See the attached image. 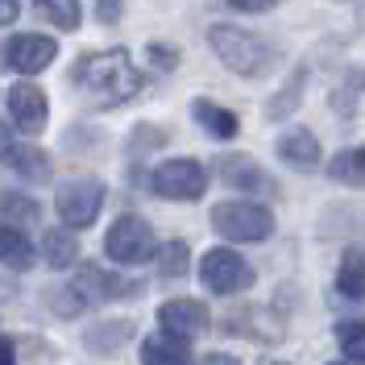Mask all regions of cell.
I'll list each match as a JSON object with an SVG mask.
<instances>
[{"instance_id": "obj_4", "label": "cell", "mask_w": 365, "mask_h": 365, "mask_svg": "<svg viewBox=\"0 0 365 365\" xmlns=\"http://www.w3.org/2000/svg\"><path fill=\"white\" fill-rule=\"evenodd\" d=\"M200 278H204L207 291H216V295H241V291H250L253 287V266L241 257L237 250H207L204 262H200Z\"/></svg>"}, {"instance_id": "obj_10", "label": "cell", "mask_w": 365, "mask_h": 365, "mask_svg": "<svg viewBox=\"0 0 365 365\" xmlns=\"http://www.w3.org/2000/svg\"><path fill=\"white\" fill-rule=\"evenodd\" d=\"M71 291L83 299V303H113V299L137 295L141 287H137V282H125V278H116V274H108L104 266H79L75 282H71Z\"/></svg>"}, {"instance_id": "obj_3", "label": "cell", "mask_w": 365, "mask_h": 365, "mask_svg": "<svg viewBox=\"0 0 365 365\" xmlns=\"http://www.w3.org/2000/svg\"><path fill=\"white\" fill-rule=\"evenodd\" d=\"M212 228L225 241H241V245H257L274 237V212L253 200H232V204L212 207Z\"/></svg>"}, {"instance_id": "obj_14", "label": "cell", "mask_w": 365, "mask_h": 365, "mask_svg": "<svg viewBox=\"0 0 365 365\" xmlns=\"http://www.w3.org/2000/svg\"><path fill=\"white\" fill-rule=\"evenodd\" d=\"M141 365H191V349L175 336H150V341H141Z\"/></svg>"}, {"instance_id": "obj_1", "label": "cell", "mask_w": 365, "mask_h": 365, "mask_svg": "<svg viewBox=\"0 0 365 365\" xmlns=\"http://www.w3.org/2000/svg\"><path fill=\"white\" fill-rule=\"evenodd\" d=\"M75 79H79V88L91 96L96 108H120V104H129L137 91H141V71L129 63L125 50L88 54V58L75 67Z\"/></svg>"}, {"instance_id": "obj_9", "label": "cell", "mask_w": 365, "mask_h": 365, "mask_svg": "<svg viewBox=\"0 0 365 365\" xmlns=\"http://www.w3.org/2000/svg\"><path fill=\"white\" fill-rule=\"evenodd\" d=\"M212 316H207V307L200 299H170V303H162L158 307V328L166 336H175V341L191 344L195 336H204Z\"/></svg>"}, {"instance_id": "obj_16", "label": "cell", "mask_w": 365, "mask_h": 365, "mask_svg": "<svg viewBox=\"0 0 365 365\" xmlns=\"http://www.w3.org/2000/svg\"><path fill=\"white\" fill-rule=\"evenodd\" d=\"M4 162H9L25 182H46V179H50V170H54L50 158H46V150H38V145H13Z\"/></svg>"}, {"instance_id": "obj_24", "label": "cell", "mask_w": 365, "mask_h": 365, "mask_svg": "<svg viewBox=\"0 0 365 365\" xmlns=\"http://www.w3.org/2000/svg\"><path fill=\"white\" fill-rule=\"evenodd\" d=\"M187 270H191V250L182 241H166L158 250V274L162 278H179Z\"/></svg>"}, {"instance_id": "obj_29", "label": "cell", "mask_w": 365, "mask_h": 365, "mask_svg": "<svg viewBox=\"0 0 365 365\" xmlns=\"http://www.w3.org/2000/svg\"><path fill=\"white\" fill-rule=\"evenodd\" d=\"M120 4H125V0H96V17L104 25H116L120 21Z\"/></svg>"}, {"instance_id": "obj_23", "label": "cell", "mask_w": 365, "mask_h": 365, "mask_svg": "<svg viewBox=\"0 0 365 365\" xmlns=\"http://www.w3.org/2000/svg\"><path fill=\"white\" fill-rule=\"evenodd\" d=\"M336 344H341V353L353 365H365V324H357V319H344L341 328H336Z\"/></svg>"}, {"instance_id": "obj_7", "label": "cell", "mask_w": 365, "mask_h": 365, "mask_svg": "<svg viewBox=\"0 0 365 365\" xmlns=\"http://www.w3.org/2000/svg\"><path fill=\"white\" fill-rule=\"evenodd\" d=\"M54 207L67 228H88L104 207V187L96 179H67L54 195Z\"/></svg>"}, {"instance_id": "obj_34", "label": "cell", "mask_w": 365, "mask_h": 365, "mask_svg": "<svg viewBox=\"0 0 365 365\" xmlns=\"http://www.w3.org/2000/svg\"><path fill=\"white\" fill-rule=\"evenodd\" d=\"M262 365H287V361H262Z\"/></svg>"}, {"instance_id": "obj_35", "label": "cell", "mask_w": 365, "mask_h": 365, "mask_svg": "<svg viewBox=\"0 0 365 365\" xmlns=\"http://www.w3.org/2000/svg\"><path fill=\"white\" fill-rule=\"evenodd\" d=\"M332 365H353V361H332Z\"/></svg>"}, {"instance_id": "obj_26", "label": "cell", "mask_w": 365, "mask_h": 365, "mask_svg": "<svg viewBox=\"0 0 365 365\" xmlns=\"http://www.w3.org/2000/svg\"><path fill=\"white\" fill-rule=\"evenodd\" d=\"M50 307H54L58 316H79V312H83L88 303H83V299L75 295L71 287H58V295H50Z\"/></svg>"}, {"instance_id": "obj_13", "label": "cell", "mask_w": 365, "mask_h": 365, "mask_svg": "<svg viewBox=\"0 0 365 365\" xmlns=\"http://www.w3.org/2000/svg\"><path fill=\"white\" fill-rule=\"evenodd\" d=\"M278 158L295 170H316L319 166V141L312 129H287L278 137Z\"/></svg>"}, {"instance_id": "obj_19", "label": "cell", "mask_w": 365, "mask_h": 365, "mask_svg": "<svg viewBox=\"0 0 365 365\" xmlns=\"http://www.w3.org/2000/svg\"><path fill=\"white\" fill-rule=\"evenodd\" d=\"M336 291L344 299H361L365 295V250H349L341 257V270H336Z\"/></svg>"}, {"instance_id": "obj_22", "label": "cell", "mask_w": 365, "mask_h": 365, "mask_svg": "<svg viewBox=\"0 0 365 365\" xmlns=\"http://www.w3.org/2000/svg\"><path fill=\"white\" fill-rule=\"evenodd\" d=\"M34 9L42 13L50 25H58V29H79L83 21V13H79V0H34Z\"/></svg>"}, {"instance_id": "obj_12", "label": "cell", "mask_w": 365, "mask_h": 365, "mask_svg": "<svg viewBox=\"0 0 365 365\" xmlns=\"http://www.w3.org/2000/svg\"><path fill=\"white\" fill-rule=\"evenodd\" d=\"M220 179H225L232 191H253V195H274V191H278V182H274L253 158H245V154L220 158Z\"/></svg>"}, {"instance_id": "obj_8", "label": "cell", "mask_w": 365, "mask_h": 365, "mask_svg": "<svg viewBox=\"0 0 365 365\" xmlns=\"http://www.w3.org/2000/svg\"><path fill=\"white\" fill-rule=\"evenodd\" d=\"M54 58H58V42L46 34H13L4 42V63L17 75H42Z\"/></svg>"}, {"instance_id": "obj_6", "label": "cell", "mask_w": 365, "mask_h": 365, "mask_svg": "<svg viewBox=\"0 0 365 365\" xmlns=\"http://www.w3.org/2000/svg\"><path fill=\"white\" fill-rule=\"evenodd\" d=\"M150 182H154V191H158L162 200L191 204V200H200V195L207 191V170L195 158H170V162H162L158 170H154Z\"/></svg>"}, {"instance_id": "obj_5", "label": "cell", "mask_w": 365, "mask_h": 365, "mask_svg": "<svg viewBox=\"0 0 365 365\" xmlns=\"http://www.w3.org/2000/svg\"><path fill=\"white\" fill-rule=\"evenodd\" d=\"M104 250L120 266H141V262H150L158 253V241H154V228L145 225L141 216H120L108 228V237H104Z\"/></svg>"}, {"instance_id": "obj_11", "label": "cell", "mask_w": 365, "mask_h": 365, "mask_svg": "<svg viewBox=\"0 0 365 365\" xmlns=\"http://www.w3.org/2000/svg\"><path fill=\"white\" fill-rule=\"evenodd\" d=\"M9 116L21 133H42L46 129V116H50V104H46V91L34 88V83H17L9 88Z\"/></svg>"}, {"instance_id": "obj_28", "label": "cell", "mask_w": 365, "mask_h": 365, "mask_svg": "<svg viewBox=\"0 0 365 365\" xmlns=\"http://www.w3.org/2000/svg\"><path fill=\"white\" fill-rule=\"evenodd\" d=\"M150 58H154V67H162V71H175V67H179V50H175V46L150 42Z\"/></svg>"}, {"instance_id": "obj_21", "label": "cell", "mask_w": 365, "mask_h": 365, "mask_svg": "<svg viewBox=\"0 0 365 365\" xmlns=\"http://www.w3.org/2000/svg\"><path fill=\"white\" fill-rule=\"evenodd\" d=\"M129 336H133V324L129 319H104V324H96L88 332V344L96 353H113L116 344H125Z\"/></svg>"}, {"instance_id": "obj_30", "label": "cell", "mask_w": 365, "mask_h": 365, "mask_svg": "<svg viewBox=\"0 0 365 365\" xmlns=\"http://www.w3.org/2000/svg\"><path fill=\"white\" fill-rule=\"evenodd\" d=\"M232 9H241V13H266V9H274V0H228Z\"/></svg>"}, {"instance_id": "obj_33", "label": "cell", "mask_w": 365, "mask_h": 365, "mask_svg": "<svg viewBox=\"0 0 365 365\" xmlns=\"http://www.w3.org/2000/svg\"><path fill=\"white\" fill-rule=\"evenodd\" d=\"M204 365H241V361H237V357H225V353H207Z\"/></svg>"}, {"instance_id": "obj_2", "label": "cell", "mask_w": 365, "mask_h": 365, "mask_svg": "<svg viewBox=\"0 0 365 365\" xmlns=\"http://www.w3.org/2000/svg\"><path fill=\"white\" fill-rule=\"evenodd\" d=\"M207 46L216 50V58L225 63L228 71L245 75V79H262L266 71L274 67V50L257 34L250 29H237V25H212L207 29Z\"/></svg>"}, {"instance_id": "obj_31", "label": "cell", "mask_w": 365, "mask_h": 365, "mask_svg": "<svg viewBox=\"0 0 365 365\" xmlns=\"http://www.w3.org/2000/svg\"><path fill=\"white\" fill-rule=\"evenodd\" d=\"M21 13V0H0V25H13Z\"/></svg>"}, {"instance_id": "obj_20", "label": "cell", "mask_w": 365, "mask_h": 365, "mask_svg": "<svg viewBox=\"0 0 365 365\" xmlns=\"http://www.w3.org/2000/svg\"><path fill=\"white\" fill-rule=\"evenodd\" d=\"M328 175H332L336 182L365 187V145H357V150H341L336 158L328 162Z\"/></svg>"}, {"instance_id": "obj_27", "label": "cell", "mask_w": 365, "mask_h": 365, "mask_svg": "<svg viewBox=\"0 0 365 365\" xmlns=\"http://www.w3.org/2000/svg\"><path fill=\"white\" fill-rule=\"evenodd\" d=\"M299 88H303V75H295V83H291V88H287V91H282V96L270 104V116H282L287 108H295V104H299Z\"/></svg>"}, {"instance_id": "obj_32", "label": "cell", "mask_w": 365, "mask_h": 365, "mask_svg": "<svg viewBox=\"0 0 365 365\" xmlns=\"http://www.w3.org/2000/svg\"><path fill=\"white\" fill-rule=\"evenodd\" d=\"M0 365H17V353H13V344L0 336Z\"/></svg>"}, {"instance_id": "obj_25", "label": "cell", "mask_w": 365, "mask_h": 365, "mask_svg": "<svg viewBox=\"0 0 365 365\" xmlns=\"http://www.w3.org/2000/svg\"><path fill=\"white\" fill-rule=\"evenodd\" d=\"M0 212L13 216V220H29V225L38 220V204H34L29 195H17V191H4V195H0Z\"/></svg>"}, {"instance_id": "obj_18", "label": "cell", "mask_w": 365, "mask_h": 365, "mask_svg": "<svg viewBox=\"0 0 365 365\" xmlns=\"http://www.w3.org/2000/svg\"><path fill=\"white\" fill-rule=\"evenodd\" d=\"M42 253H46V262H50L54 270H67L71 262L79 257V241H75L71 228H50V232L42 237Z\"/></svg>"}, {"instance_id": "obj_17", "label": "cell", "mask_w": 365, "mask_h": 365, "mask_svg": "<svg viewBox=\"0 0 365 365\" xmlns=\"http://www.w3.org/2000/svg\"><path fill=\"white\" fill-rule=\"evenodd\" d=\"M0 262L13 266V270H29L34 266V245L21 228L13 225H0Z\"/></svg>"}, {"instance_id": "obj_15", "label": "cell", "mask_w": 365, "mask_h": 365, "mask_svg": "<svg viewBox=\"0 0 365 365\" xmlns=\"http://www.w3.org/2000/svg\"><path fill=\"white\" fill-rule=\"evenodd\" d=\"M191 113H195V120L204 125L207 133L220 137V141H232V137L241 133V120H237V113H228V108L212 104V100H195V104H191Z\"/></svg>"}]
</instances>
